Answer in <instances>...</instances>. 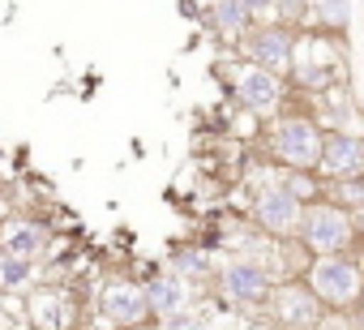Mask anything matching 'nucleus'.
I'll return each mask as SVG.
<instances>
[{"label":"nucleus","instance_id":"nucleus-1","mask_svg":"<svg viewBox=\"0 0 364 330\" xmlns=\"http://www.w3.org/2000/svg\"><path fill=\"white\" fill-rule=\"evenodd\" d=\"M274 283H279V275H274L262 257L232 253V257H223L219 270H215L210 300H215L228 317H240V313H266Z\"/></svg>","mask_w":364,"mask_h":330},{"label":"nucleus","instance_id":"nucleus-2","mask_svg":"<svg viewBox=\"0 0 364 330\" xmlns=\"http://www.w3.org/2000/svg\"><path fill=\"white\" fill-rule=\"evenodd\" d=\"M321 142H326V124L317 116H309V112H279L274 120H266L262 154L270 163H279V168L317 172Z\"/></svg>","mask_w":364,"mask_h":330},{"label":"nucleus","instance_id":"nucleus-3","mask_svg":"<svg viewBox=\"0 0 364 330\" xmlns=\"http://www.w3.org/2000/svg\"><path fill=\"white\" fill-rule=\"evenodd\" d=\"M296 240H300L313 257L355 253V249L364 245V240H360V232H355V215H351V211H343V206H338V202H330V198H317V202H309V206H304Z\"/></svg>","mask_w":364,"mask_h":330},{"label":"nucleus","instance_id":"nucleus-4","mask_svg":"<svg viewBox=\"0 0 364 330\" xmlns=\"http://www.w3.org/2000/svg\"><path fill=\"white\" fill-rule=\"evenodd\" d=\"M313 296L326 309H355L360 292H364V253H330V257H313L309 270L300 275Z\"/></svg>","mask_w":364,"mask_h":330},{"label":"nucleus","instance_id":"nucleus-5","mask_svg":"<svg viewBox=\"0 0 364 330\" xmlns=\"http://www.w3.org/2000/svg\"><path fill=\"white\" fill-rule=\"evenodd\" d=\"M347 78V60H343V39L326 35V31H313V35H300V48H296V65H291V86L300 90H313V95H326L334 90L338 82Z\"/></svg>","mask_w":364,"mask_h":330},{"label":"nucleus","instance_id":"nucleus-6","mask_svg":"<svg viewBox=\"0 0 364 330\" xmlns=\"http://www.w3.org/2000/svg\"><path fill=\"white\" fill-rule=\"evenodd\" d=\"M232 99L245 116H253L257 124L274 120L279 112H287V78L245 60L236 52V65H232Z\"/></svg>","mask_w":364,"mask_h":330},{"label":"nucleus","instance_id":"nucleus-7","mask_svg":"<svg viewBox=\"0 0 364 330\" xmlns=\"http://www.w3.org/2000/svg\"><path fill=\"white\" fill-rule=\"evenodd\" d=\"M95 317H99L103 330H133V326L154 321L141 279H133V275H107L99 283V296H95Z\"/></svg>","mask_w":364,"mask_h":330},{"label":"nucleus","instance_id":"nucleus-8","mask_svg":"<svg viewBox=\"0 0 364 330\" xmlns=\"http://www.w3.org/2000/svg\"><path fill=\"white\" fill-rule=\"evenodd\" d=\"M296 48H300V31L287 26V22H257L240 43L236 52L279 78H291V65H296Z\"/></svg>","mask_w":364,"mask_h":330},{"label":"nucleus","instance_id":"nucleus-9","mask_svg":"<svg viewBox=\"0 0 364 330\" xmlns=\"http://www.w3.org/2000/svg\"><path fill=\"white\" fill-rule=\"evenodd\" d=\"M300 215H304V202L296 193H287L279 185V176L270 185H257L249 198V228H257L274 240H291L300 232Z\"/></svg>","mask_w":364,"mask_h":330},{"label":"nucleus","instance_id":"nucleus-10","mask_svg":"<svg viewBox=\"0 0 364 330\" xmlns=\"http://www.w3.org/2000/svg\"><path fill=\"white\" fill-rule=\"evenodd\" d=\"M326 317V304L313 296V287L304 279H279L266 304V321L283 326V330H317V321Z\"/></svg>","mask_w":364,"mask_h":330},{"label":"nucleus","instance_id":"nucleus-11","mask_svg":"<svg viewBox=\"0 0 364 330\" xmlns=\"http://www.w3.org/2000/svg\"><path fill=\"white\" fill-rule=\"evenodd\" d=\"M22 317L31 321V330H77V326H82V304L73 300L69 287H60V283H39V287L26 292Z\"/></svg>","mask_w":364,"mask_h":330},{"label":"nucleus","instance_id":"nucleus-12","mask_svg":"<svg viewBox=\"0 0 364 330\" xmlns=\"http://www.w3.org/2000/svg\"><path fill=\"white\" fill-rule=\"evenodd\" d=\"M52 245H56V236H52L48 223L31 219V215H22V211H5V215H0V249H5V253L31 257V262L43 266V262L52 257Z\"/></svg>","mask_w":364,"mask_h":330},{"label":"nucleus","instance_id":"nucleus-13","mask_svg":"<svg viewBox=\"0 0 364 330\" xmlns=\"http://www.w3.org/2000/svg\"><path fill=\"white\" fill-rule=\"evenodd\" d=\"M360 172H364V133H351V129H326L321 159H317V176L330 185V181L360 176Z\"/></svg>","mask_w":364,"mask_h":330},{"label":"nucleus","instance_id":"nucleus-14","mask_svg":"<svg viewBox=\"0 0 364 330\" xmlns=\"http://www.w3.org/2000/svg\"><path fill=\"white\" fill-rule=\"evenodd\" d=\"M141 287H146V300H150V317H154V321H163V317H171V313H180V309H193V304H198V287H193L189 279L171 275L167 266H159Z\"/></svg>","mask_w":364,"mask_h":330},{"label":"nucleus","instance_id":"nucleus-15","mask_svg":"<svg viewBox=\"0 0 364 330\" xmlns=\"http://www.w3.org/2000/svg\"><path fill=\"white\" fill-rule=\"evenodd\" d=\"M163 266H167L171 275H180V279H189L193 287H206V292H210V283H215V270H219L215 253H210V249H202L198 240H189V245H176V249H167Z\"/></svg>","mask_w":364,"mask_h":330},{"label":"nucleus","instance_id":"nucleus-16","mask_svg":"<svg viewBox=\"0 0 364 330\" xmlns=\"http://www.w3.org/2000/svg\"><path fill=\"white\" fill-rule=\"evenodd\" d=\"M206 26H210L223 43H240L257 22H253V14L245 9V0H210V5H206Z\"/></svg>","mask_w":364,"mask_h":330},{"label":"nucleus","instance_id":"nucleus-17","mask_svg":"<svg viewBox=\"0 0 364 330\" xmlns=\"http://www.w3.org/2000/svg\"><path fill=\"white\" fill-rule=\"evenodd\" d=\"M31 287H39V262L31 257H0V296H26Z\"/></svg>","mask_w":364,"mask_h":330},{"label":"nucleus","instance_id":"nucleus-18","mask_svg":"<svg viewBox=\"0 0 364 330\" xmlns=\"http://www.w3.org/2000/svg\"><path fill=\"white\" fill-rule=\"evenodd\" d=\"M309 22H313V31H326L334 39H347V31H351V0H317Z\"/></svg>","mask_w":364,"mask_h":330},{"label":"nucleus","instance_id":"nucleus-19","mask_svg":"<svg viewBox=\"0 0 364 330\" xmlns=\"http://www.w3.org/2000/svg\"><path fill=\"white\" fill-rule=\"evenodd\" d=\"M215 317H219V304H193V309H180L171 317L159 321V330H215Z\"/></svg>","mask_w":364,"mask_h":330},{"label":"nucleus","instance_id":"nucleus-20","mask_svg":"<svg viewBox=\"0 0 364 330\" xmlns=\"http://www.w3.org/2000/svg\"><path fill=\"white\" fill-rule=\"evenodd\" d=\"M279 185L287 189V193H296L304 206L309 202H317V198H326V181L317 176V172H296V168H279Z\"/></svg>","mask_w":364,"mask_h":330},{"label":"nucleus","instance_id":"nucleus-21","mask_svg":"<svg viewBox=\"0 0 364 330\" xmlns=\"http://www.w3.org/2000/svg\"><path fill=\"white\" fill-rule=\"evenodd\" d=\"M326 198H330V202H338L343 211H351V215H355V211L364 206V172H360V176L330 181V185H326Z\"/></svg>","mask_w":364,"mask_h":330},{"label":"nucleus","instance_id":"nucleus-22","mask_svg":"<svg viewBox=\"0 0 364 330\" xmlns=\"http://www.w3.org/2000/svg\"><path fill=\"white\" fill-rule=\"evenodd\" d=\"M313 5H317V0H274V18L270 22H287V26L300 31L313 18Z\"/></svg>","mask_w":364,"mask_h":330},{"label":"nucleus","instance_id":"nucleus-23","mask_svg":"<svg viewBox=\"0 0 364 330\" xmlns=\"http://www.w3.org/2000/svg\"><path fill=\"white\" fill-rule=\"evenodd\" d=\"M317 330H360V313L355 309H326Z\"/></svg>","mask_w":364,"mask_h":330},{"label":"nucleus","instance_id":"nucleus-24","mask_svg":"<svg viewBox=\"0 0 364 330\" xmlns=\"http://www.w3.org/2000/svg\"><path fill=\"white\" fill-rule=\"evenodd\" d=\"M245 9L253 14V22H270L274 18V0H245Z\"/></svg>","mask_w":364,"mask_h":330},{"label":"nucleus","instance_id":"nucleus-25","mask_svg":"<svg viewBox=\"0 0 364 330\" xmlns=\"http://www.w3.org/2000/svg\"><path fill=\"white\" fill-rule=\"evenodd\" d=\"M215 330H257V326H253V317H245V313H240L236 321H215Z\"/></svg>","mask_w":364,"mask_h":330},{"label":"nucleus","instance_id":"nucleus-26","mask_svg":"<svg viewBox=\"0 0 364 330\" xmlns=\"http://www.w3.org/2000/svg\"><path fill=\"white\" fill-rule=\"evenodd\" d=\"M355 232H360V240H364V206L355 211Z\"/></svg>","mask_w":364,"mask_h":330},{"label":"nucleus","instance_id":"nucleus-27","mask_svg":"<svg viewBox=\"0 0 364 330\" xmlns=\"http://www.w3.org/2000/svg\"><path fill=\"white\" fill-rule=\"evenodd\" d=\"M355 313H360V321H364V292H360V304H355Z\"/></svg>","mask_w":364,"mask_h":330},{"label":"nucleus","instance_id":"nucleus-28","mask_svg":"<svg viewBox=\"0 0 364 330\" xmlns=\"http://www.w3.org/2000/svg\"><path fill=\"white\" fill-rule=\"evenodd\" d=\"M133 330H159V321H146V326H133Z\"/></svg>","mask_w":364,"mask_h":330},{"label":"nucleus","instance_id":"nucleus-29","mask_svg":"<svg viewBox=\"0 0 364 330\" xmlns=\"http://www.w3.org/2000/svg\"><path fill=\"white\" fill-rule=\"evenodd\" d=\"M266 330H283V326H270V321H266Z\"/></svg>","mask_w":364,"mask_h":330},{"label":"nucleus","instance_id":"nucleus-30","mask_svg":"<svg viewBox=\"0 0 364 330\" xmlns=\"http://www.w3.org/2000/svg\"><path fill=\"white\" fill-rule=\"evenodd\" d=\"M0 257H5V249H0Z\"/></svg>","mask_w":364,"mask_h":330}]
</instances>
